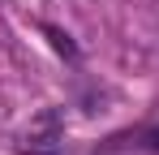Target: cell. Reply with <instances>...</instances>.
I'll return each mask as SVG.
<instances>
[{
	"label": "cell",
	"instance_id": "6da1fadb",
	"mask_svg": "<svg viewBox=\"0 0 159 155\" xmlns=\"http://www.w3.org/2000/svg\"><path fill=\"white\" fill-rule=\"evenodd\" d=\"M60 147H65L60 134H26V138H22V151L26 155H56Z\"/></svg>",
	"mask_w": 159,
	"mask_h": 155
},
{
	"label": "cell",
	"instance_id": "7a4b0ae2",
	"mask_svg": "<svg viewBox=\"0 0 159 155\" xmlns=\"http://www.w3.org/2000/svg\"><path fill=\"white\" fill-rule=\"evenodd\" d=\"M43 35H48V39H52V48L60 52V56H73V39H69V35H65V30H56V26H43Z\"/></svg>",
	"mask_w": 159,
	"mask_h": 155
}]
</instances>
